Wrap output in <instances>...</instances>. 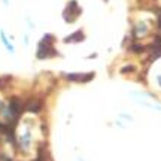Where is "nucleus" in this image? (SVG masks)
<instances>
[{
    "label": "nucleus",
    "instance_id": "1",
    "mask_svg": "<svg viewBox=\"0 0 161 161\" xmlns=\"http://www.w3.org/2000/svg\"><path fill=\"white\" fill-rule=\"evenodd\" d=\"M48 36L43 37V40H40L39 43V48H37V57L39 58H46V57H51L55 54L54 51V48H52V43L51 42H48Z\"/></svg>",
    "mask_w": 161,
    "mask_h": 161
},
{
    "label": "nucleus",
    "instance_id": "2",
    "mask_svg": "<svg viewBox=\"0 0 161 161\" xmlns=\"http://www.w3.org/2000/svg\"><path fill=\"white\" fill-rule=\"evenodd\" d=\"M79 14H80V9H79V6L76 5V2H70L69 5H67V8H66V11H64L63 17L67 23H73Z\"/></svg>",
    "mask_w": 161,
    "mask_h": 161
},
{
    "label": "nucleus",
    "instance_id": "3",
    "mask_svg": "<svg viewBox=\"0 0 161 161\" xmlns=\"http://www.w3.org/2000/svg\"><path fill=\"white\" fill-rule=\"evenodd\" d=\"M19 143H21V148L23 149H30V146H31V133L30 130L27 128H24L23 134H21V137H19Z\"/></svg>",
    "mask_w": 161,
    "mask_h": 161
},
{
    "label": "nucleus",
    "instance_id": "4",
    "mask_svg": "<svg viewBox=\"0 0 161 161\" xmlns=\"http://www.w3.org/2000/svg\"><path fill=\"white\" fill-rule=\"evenodd\" d=\"M92 78V73H72L67 75V79L73 80V82H86Z\"/></svg>",
    "mask_w": 161,
    "mask_h": 161
},
{
    "label": "nucleus",
    "instance_id": "5",
    "mask_svg": "<svg viewBox=\"0 0 161 161\" xmlns=\"http://www.w3.org/2000/svg\"><path fill=\"white\" fill-rule=\"evenodd\" d=\"M0 40H2V43L5 45V48L9 52H15V46H14V43H12L11 40H9V37L6 36L5 30H0Z\"/></svg>",
    "mask_w": 161,
    "mask_h": 161
},
{
    "label": "nucleus",
    "instance_id": "6",
    "mask_svg": "<svg viewBox=\"0 0 161 161\" xmlns=\"http://www.w3.org/2000/svg\"><path fill=\"white\" fill-rule=\"evenodd\" d=\"M151 51H152V58H158L161 55V39H157L154 42V45L151 48Z\"/></svg>",
    "mask_w": 161,
    "mask_h": 161
},
{
    "label": "nucleus",
    "instance_id": "7",
    "mask_svg": "<svg viewBox=\"0 0 161 161\" xmlns=\"http://www.w3.org/2000/svg\"><path fill=\"white\" fill-rule=\"evenodd\" d=\"M146 31H148L146 24L145 23H137V25H136V35L137 36H145L146 35Z\"/></svg>",
    "mask_w": 161,
    "mask_h": 161
},
{
    "label": "nucleus",
    "instance_id": "8",
    "mask_svg": "<svg viewBox=\"0 0 161 161\" xmlns=\"http://www.w3.org/2000/svg\"><path fill=\"white\" fill-rule=\"evenodd\" d=\"M84 39V35H82V31H76L73 36H69L66 42H79V40Z\"/></svg>",
    "mask_w": 161,
    "mask_h": 161
},
{
    "label": "nucleus",
    "instance_id": "9",
    "mask_svg": "<svg viewBox=\"0 0 161 161\" xmlns=\"http://www.w3.org/2000/svg\"><path fill=\"white\" fill-rule=\"evenodd\" d=\"M157 80H158V85H160V86H161V75H160V76H158V78H157Z\"/></svg>",
    "mask_w": 161,
    "mask_h": 161
},
{
    "label": "nucleus",
    "instance_id": "10",
    "mask_svg": "<svg viewBox=\"0 0 161 161\" xmlns=\"http://www.w3.org/2000/svg\"><path fill=\"white\" fill-rule=\"evenodd\" d=\"M3 3H5V5H8V3H9V0H3Z\"/></svg>",
    "mask_w": 161,
    "mask_h": 161
},
{
    "label": "nucleus",
    "instance_id": "11",
    "mask_svg": "<svg viewBox=\"0 0 161 161\" xmlns=\"http://www.w3.org/2000/svg\"><path fill=\"white\" fill-rule=\"evenodd\" d=\"M0 109H3V106H2V102H0Z\"/></svg>",
    "mask_w": 161,
    "mask_h": 161
}]
</instances>
